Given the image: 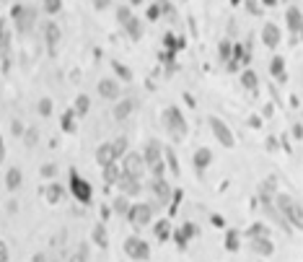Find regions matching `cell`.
I'll return each mask as SVG.
<instances>
[{
	"mask_svg": "<svg viewBox=\"0 0 303 262\" xmlns=\"http://www.w3.org/2000/svg\"><path fill=\"white\" fill-rule=\"evenodd\" d=\"M241 83H244L249 91H256V86H259V78H256L254 70H244V73H241Z\"/></svg>",
	"mask_w": 303,
	"mask_h": 262,
	"instance_id": "26",
	"label": "cell"
},
{
	"mask_svg": "<svg viewBox=\"0 0 303 262\" xmlns=\"http://www.w3.org/2000/svg\"><path fill=\"white\" fill-rule=\"evenodd\" d=\"M36 109H39L42 117H49L52 109H55V104H52V99H47V96H44V99H39V107H36Z\"/></svg>",
	"mask_w": 303,
	"mask_h": 262,
	"instance_id": "33",
	"label": "cell"
},
{
	"mask_svg": "<svg viewBox=\"0 0 303 262\" xmlns=\"http://www.w3.org/2000/svg\"><path fill=\"white\" fill-rule=\"evenodd\" d=\"M153 231H156V236L161 239V242H166V239L171 236V223H169V221L163 218V221H158L156 226H153Z\"/></svg>",
	"mask_w": 303,
	"mask_h": 262,
	"instance_id": "27",
	"label": "cell"
},
{
	"mask_svg": "<svg viewBox=\"0 0 303 262\" xmlns=\"http://www.w3.org/2000/svg\"><path fill=\"white\" fill-rule=\"evenodd\" d=\"M98 94L104 96V99H117L119 96V83L112 78H101L98 81Z\"/></svg>",
	"mask_w": 303,
	"mask_h": 262,
	"instance_id": "11",
	"label": "cell"
},
{
	"mask_svg": "<svg viewBox=\"0 0 303 262\" xmlns=\"http://www.w3.org/2000/svg\"><path fill=\"white\" fill-rule=\"evenodd\" d=\"M60 36H63V32H60V26L57 24H49L44 26V42H47V49L49 52H55V47H57V42H60Z\"/></svg>",
	"mask_w": 303,
	"mask_h": 262,
	"instance_id": "10",
	"label": "cell"
},
{
	"mask_svg": "<svg viewBox=\"0 0 303 262\" xmlns=\"http://www.w3.org/2000/svg\"><path fill=\"white\" fill-rule=\"evenodd\" d=\"M114 148H112V143H104V146H98V151H96V161L101 164V166H109V164H114Z\"/></svg>",
	"mask_w": 303,
	"mask_h": 262,
	"instance_id": "15",
	"label": "cell"
},
{
	"mask_svg": "<svg viewBox=\"0 0 303 262\" xmlns=\"http://www.w3.org/2000/svg\"><path fill=\"white\" fill-rule=\"evenodd\" d=\"M117 21H119V24H127V21H132V11L130 8H127V5H119V8H117Z\"/></svg>",
	"mask_w": 303,
	"mask_h": 262,
	"instance_id": "38",
	"label": "cell"
},
{
	"mask_svg": "<svg viewBox=\"0 0 303 262\" xmlns=\"http://www.w3.org/2000/svg\"><path fill=\"white\" fill-rule=\"evenodd\" d=\"M166 159H169V166L174 169V174H179V161H176V156H174V151H171V148H166Z\"/></svg>",
	"mask_w": 303,
	"mask_h": 262,
	"instance_id": "43",
	"label": "cell"
},
{
	"mask_svg": "<svg viewBox=\"0 0 303 262\" xmlns=\"http://www.w3.org/2000/svg\"><path fill=\"white\" fill-rule=\"evenodd\" d=\"M125 252L130 254L132 260H148L150 257V246L143 242V239H138V236H130L125 242Z\"/></svg>",
	"mask_w": 303,
	"mask_h": 262,
	"instance_id": "7",
	"label": "cell"
},
{
	"mask_svg": "<svg viewBox=\"0 0 303 262\" xmlns=\"http://www.w3.org/2000/svg\"><path fill=\"white\" fill-rule=\"evenodd\" d=\"M181 234H184V239H194V236H200V229H197L194 223H184V226H181Z\"/></svg>",
	"mask_w": 303,
	"mask_h": 262,
	"instance_id": "40",
	"label": "cell"
},
{
	"mask_svg": "<svg viewBox=\"0 0 303 262\" xmlns=\"http://www.w3.org/2000/svg\"><path fill=\"white\" fill-rule=\"evenodd\" d=\"M112 148H114V156H117V159H119V156H125V153H127V138L112 140Z\"/></svg>",
	"mask_w": 303,
	"mask_h": 262,
	"instance_id": "36",
	"label": "cell"
},
{
	"mask_svg": "<svg viewBox=\"0 0 303 262\" xmlns=\"http://www.w3.org/2000/svg\"><path fill=\"white\" fill-rule=\"evenodd\" d=\"M270 73H272V76H277L280 81H283L285 78V60L283 57H272V63H270Z\"/></svg>",
	"mask_w": 303,
	"mask_h": 262,
	"instance_id": "25",
	"label": "cell"
},
{
	"mask_svg": "<svg viewBox=\"0 0 303 262\" xmlns=\"http://www.w3.org/2000/svg\"><path fill=\"white\" fill-rule=\"evenodd\" d=\"M11 47V34H8V24L0 21V52H5Z\"/></svg>",
	"mask_w": 303,
	"mask_h": 262,
	"instance_id": "29",
	"label": "cell"
},
{
	"mask_svg": "<svg viewBox=\"0 0 303 262\" xmlns=\"http://www.w3.org/2000/svg\"><path fill=\"white\" fill-rule=\"evenodd\" d=\"M138 3H143V0H132V5H138Z\"/></svg>",
	"mask_w": 303,
	"mask_h": 262,
	"instance_id": "56",
	"label": "cell"
},
{
	"mask_svg": "<svg viewBox=\"0 0 303 262\" xmlns=\"http://www.w3.org/2000/svg\"><path fill=\"white\" fill-rule=\"evenodd\" d=\"M21 182H24V177H21V169H8V174H5V187H8V190L13 192V190H18L21 187Z\"/></svg>",
	"mask_w": 303,
	"mask_h": 262,
	"instance_id": "21",
	"label": "cell"
},
{
	"mask_svg": "<svg viewBox=\"0 0 303 262\" xmlns=\"http://www.w3.org/2000/svg\"><path fill=\"white\" fill-rule=\"evenodd\" d=\"M225 246L233 252V249H239V236H236V231H228L225 234Z\"/></svg>",
	"mask_w": 303,
	"mask_h": 262,
	"instance_id": "42",
	"label": "cell"
},
{
	"mask_svg": "<svg viewBox=\"0 0 303 262\" xmlns=\"http://www.w3.org/2000/svg\"><path fill=\"white\" fill-rule=\"evenodd\" d=\"M150 192L158 195V200H163V203L171 197V187L163 182V177H153V179H150Z\"/></svg>",
	"mask_w": 303,
	"mask_h": 262,
	"instance_id": "12",
	"label": "cell"
},
{
	"mask_svg": "<svg viewBox=\"0 0 303 262\" xmlns=\"http://www.w3.org/2000/svg\"><path fill=\"white\" fill-rule=\"evenodd\" d=\"M192 161H194V169H200V171H202V169H207V166H210V161H213V151H210V148H200V151L194 153V159H192Z\"/></svg>",
	"mask_w": 303,
	"mask_h": 262,
	"instance_id": "17",
	"label": "cell"
},
{
	"mask_svg": "<svg viewBox=\"0 0 303 262\" xmlns=\"http://www.w3.org/2000/svg\"><path fill=\"white\" fill-rule=\"evenodd\" d=\"M94 242L101 246V249H107V246H109V239H107V229H104V223H96V226H94Z\"/></svg>",
	"mask_w": 303,
	"mask_h": 262,
	"instance_id": "23",
	"label": "cell"
},
{
	"mask_svg": "<svg viewBox=\"0 0 303 262\" xmlns=\"http://www.w3.org/2000/svg\"><path fill=\"white\" fill-rule=\"evenodd\" d=\"M63 130L65 132H75V112L73 109H67L63 115Z\"/></svg>",
	"mask_w": 303,
	"mask_h": 262,
	"instance_id": "31",
	"label": "cell"
},
{
	"mask_svg": "<svg viewBox=\"0 0 303 262\" xmlns=\"http://www.w3.org/2000/svg\"><path fill=\"white\" fill-rule=\"evenodd\" d=\"M47 200H49V203H60V200H63V187L52 184L49 190H47Z\"/></svg>",
	"mask_w": 303,
	"mask_h": 262,
	"instance_id": "35",
	"label": "cell"
},
{
	"mask_svg": "<svg viewBox=\"0 0 303 262\" xmlns=\"http://www.w3.org/2000/svg\"><path fill=\"white\" fill-rule=\"evenodd\" d=\"M262 42L267 44V47L275 49L277 44H280V29H277L275 24H264V29H262Z\"/></svg>",
	"mask_w": 303,
	"mask_h": 262,
	"instance_id": "13",
	"label": "cell"
},
{
	"mask_svg": "<svg viewBox=\"0 0 303 262\" xmlns=\"http://www.w3.org/2000/svg\"><path fill=\"white\" fill-rule=\"evenodd\" d=\"M249 236H252V239H259V236H270V229L264 226V223H254V226L249 229Z\"/></svg>",
	"mask_w": 303,
	"mask_h": 262,
	"instance_id": "32",
	"label": "cell"
},
{
	"mask_svg": "<svg viewBox=\"0 0 303 262\" xmlns=\"http://www.w3.org/2000/svg\"><path fill=\"white\" fill-rule=\"evenodd\" d=\"M143 159H145V166L153 169V177H163V148L158 140H150L143 151Z\"/></svg>",
	"mask_w": 303,
	"mask_h": 262,
	"instance_id": "3",
	"label": "cell"
},
{
	"mask_svg": "<svg viewBox=\"0 0 303 262\" xmlns=\"http://www.w3.org/2000/svg\"><path fill=\"white\" fill-rule=\"evenodd\" d=\"M49 262H60V260H49Z\"/></svg>",
	"mask_w": 303,
	"mask_h": 262,
	"instance_id": "57",
	"label": "cell"
},
{
	"mask_svg": "<svg viewBox=\"0 0 303 262\" xmlns=\"http://www.w3.org/2000/svg\"><path fill=\"white\" fill-rule=\"evenodd\" d=\"M42 5H44L47 13H60L63 11V0H42Z\"/></svg>",
	"mask_w": 303,
	"mask_h": 262,
	"instance_id": "39",
	"label": "cell"
},
{
	"mask_svg": "<svg viewBox=\"0 0 303 262\" xmlns=\"http://www.w3.org/2000/svg\"><path fill=\"white\" fill-rule=\"evenodd\" d=\"M163 127L174 135V140H181L187 135V122H184V117H181V112L176 107H169V109H163Z\"/></svg>",
	"mask_w": 303,
	"mask_h": 262,
	"instance_id": "2",
	"label": "cell"
},
{
	"mask_svg": "<svg viewBox=\"0 0 303 262\" xmlns=\"http://www.w3.org/2000/svg\"><path fill=\"white\" fill-rule=\"evenodd\" d=\"M264 3H267V5H272V3H275V0H264Z\"/></svg>",
	"mask_w": 303,
	"mask_h": 262,
	"instance_id": "55",
	"label": "cell"
},
{
	"mask_svg": "<svg viewBox=\"0 0 303 262\" xmlns=\"http://www.w3.org/2000/svg\"><path fill=\"white\" fill-rule=\"evenodd\" d=\"M158 5H161V13H166V16H171V13H174V8H171V3H169V0H161Z\"/></svg>",
	"mask_w": 303,
	"mask_h": 262,
	"instance_id": "49",
	"label": "cell"
},
{
	"mask_svg": "<svg viewBox=\"0 0 303 262\" xmlns=\"http://www.w3.org/2000/svg\"><path fill=\"white\" fill-rule=\"evenodd\" d=\"M86 257H88V244H80L78 252L70 254V260H67V262H88Z\"/></svg>",
	"mask_w": 303,
	"mask_h": 262,
	"instance_id": "34",
	"label": "cell"
},
{
	"mask_svg": "<svg viewBox=\"0 0 303 262\" xmlns=\"http://www.w3.org/2000/svg\"><path fill=\"white\" fill-rule=\"evenodd\" d=\"M272 249H275V246H272V242H270L267 236L252 239V252H254V254H259V257H270Z\"/></svg>",
	"mask_w": 303,
	"mask_h": 262,
	"instance_id": "14",
	"label": "cell"
},
{
	"mask_svg": "<svg viewBox=\"0 0 303 262\" xmlns=\"http://www.w3.org/2000/svg\"><path fill=\"white\" fill-rule=\"evenodd\" d=\"M143 171H145V159L140 153H125V174L140 179Z\"/></svg>",
	"mask_w": 303,
	"mask_h": 262,
	"instance_id": "9",
	"label": "cell"
},
{
	"mask_svg": "<svg viewBox=\"0 0 303 262\" xmlns=\"http://www.w3.org/2000/svg\"><path fill=\"white\" fill-rule=\"evenodd\" d=\"M127 218H130L132 226H148L150 221H153V208L148 203H138V205H130V211H127Z\"/></svg>",
	"mask_w": 303,
	"mask_h": 262,
	"instance_id": "5",
	"label": "cell"
},
{
	"mask_svg": "<svg viewBox=\"0 0 303 262\" xmlns=\"http://www.w3.org/2000/svg\"><path fill=\"white\" fill-rule=\"evenodd\" d=\"M112 70H114V73H117V76L122 78V81H132V70L127 68V65L117 63V60H114V63H112Z\"/></svg>",
	"mask_w": 303,
	"mask_h": 262,
	"instance_id": "30",
	"label": "cell"
},
{
	"mask_svg": "<svg viewBox=\"0 0 303 262\" xmlns=\"http://www.w3.org/2000/svg\"><path fill=\"white\" fill-rule=\"evenodd\" d=\"M114 211L127 215V211H130V203H127V195H122V197H117V200H114Z\"/></svg>",
	"mask_w": 303,
	"mask_h": 262,
	"instance_id": "41",
	"label": "cell"
},
{
	"mask_svg": "<svg viewBox=\"0 0 303 262\" xmlns=\"http://www.w3.org/2000/svg\"><path fill=\"white\" fill-rule=\"evenodd\" d=\"M70 192L75 195V200H78V203H91V195H94V190H91V182L80 179L75 171H73V177H70Z\"/></svg>",
	"mask_w": 303,
	"mask_h": 262,
	"instance_id": "6",
	"label": "cell"
},
{
	"mask_svg": "<svg viewBox=\"0 0 303 262\" xmlns=\"http://www.w3.org/2000/svg\"><path fill=\"white\" fill-rule=\"evenodd\" d=\"M244 60H249V52H244L241 44H233V49H231V70H239V65L244 63Z\"/></svg>",
	"mask_w": 303,
	"mask_h": 262,
	"instance_id": "19",
	"label": "cell"
},
{
	"mask_svg": "<svg viewBox=\"0 0 303 262\" xmlns=\"http://www.w3.org/2000/svg\"><path fill=\"white\" fill-rule=\"evenodd\" d=\"M3 156H5V148H3V138H0V164H3Z\"/></svg>",
	"mask_w": 303,
	"mask_h": 262,
	"instance_id": "54",
	"label": "cell"
},
{
	"mask_svg": "<svg viewBox=\"0 0 303 262\" xmlns=\"http://www.w3.org/2000/svg\"><path fill=\"white\" fill-rule=\"evenodd\" d=\"M231 49H233V44H231V42H221V47H218V52H221V57H223V60H228V57H231Z\"/></svg>",
	"mask_w": 303,
	"mask_h": 262,
	"instance_id": "44",
	"label": "cell"
},
{
	"mask_svg": "<svg viewBox=\"0 0 303 262\" xmlns=\"http://www.w3.org/2000/svg\"><path fill=\"white\" fill-rule=\"evenodd\" d=\"M119 177H122V171H119L114 164H109V166H104V182L107 184H114L119 182Z\"/></svg>",
	"mask_w": 303,
	"mask_h": 262,
	"instance_id": "28",
	"label": "cell"
},
{
	"mask_svg": "<svg viewBox=\"0 0 303 262\" xmlns=\"http://www.w3.org/2000/svg\"><path fill=\"white\" fill-rule=\"evenodd\" d=\"M132 107H135V101H132V99H122V101H119L117 107H114V112H112V115H114V119H119V122H122V119L130 117Z\"/></svg>",
	"mask_w": 303,
	"mask_h": 262,
	"instance_id": "18",
	"label": "cell"
},
{
	"mask_svg": "<svg viewBox=\"0 0 303 262\" xmlns=\"http://www.w3.org/2000/svg\"><path fill=\"white\" fill-rule=\"evenodd\" d=\"M174 236H176L179 246H184V244H187V239H184V234H181V231H176V234H174Z\"/></svg>",
	"mask_w": 303,
	"mask_h": 262,
	"instance_id": "52",
	"label": "cell"
},
{
	"mask_svg": "<svg viewBox=\"0 0 303 262\" xmlns=\"http://www.w3.org/2000/svg\"><path fill=\"white\" fill-rule=\"evenodd\" d=\"M275 205H277V211L283 213V218H285L287 223H293V226L303 229V208L295 203L290 195L275 192Z\"/></svg>",
	"mask_w": 303,
	"mask_h": 262,
	"instance_id": "1",
	"label": "cell"
},
{
	"mask_svg": "<svg viewBox=\"0 0 303 262\" xmlns=\"http://www.w3.org/2000/svg\"><path fill=\"white\" fill-rule=\"evenodd\" d=\"M287 26H290V32H295V34L303 29V16H301L298 8H287Z\"/></svg>",
	"mask_w": 303,
	"mask_h": 262,
	"instance_id": "20",
	"label": "cell"
},
{
	"mask_svg": "<svg viewBox=\"0 0 303 262\" xmlns=\"http://www.w3.org/2000/svg\"><path fill=\"white\" fill-rule=\"evenodd\" d=\"M32 262H49V257H47L44 252H39V254H34V260H32Z\"/></svg>",
	"mask_w": 303,
	"mask_h": 262,
	"instance_id": "51",
	"label": "cell"
},
{
	"mask_svg": "<svg viewBox=\"0 0 303 262\" xmlns=\"http://www.w3.org/2000/svg\"><path fill=\"white\" fill-rule=\"evenodd\" d=\"M8 257H11L8 244H5V242H0V262H8Z\"/></svg>",
	"mask_w": 303,
	"mask_h": 262,
	"instance_id": "47",
	"label": "cell"
},
{
	"mask_svg": "<svg viewBox=\"0 0 303 262\" xmlns=\"http://www.w3.org/2000/svg\"><path fill=\"white\" fill-rule=\"evenodd\" d=\"M210 127H213V132H215V138L221 140V143L225 148H233V143H236V138L231 135V130H228V125L223 122V119H218V117H210Z\"/></svg>",
	"mask_w": 303,
	"mask_h": 262,
	"instance_id": "8",
	"label": "cell"
},
{
	"mask_svg": "<svg viewBox=\"0 0 303 262\" xmlns=\"http://www.w3.org/2000/svg\"><path fill=\"white\" fill-rule=\"evenodd\" d=\"M11 16L16 21L18 32H32L34 24H36V8H32V5H13Z\"/></svg>",
	"mask_w": 303,
	"mask_h": 262,
	"instance_id": "4",
	"label": "cell"
},
{
	"mask_svg": "<svg viewBox=\"0 0 303 262\" xmlns=\"http://www.w3.org/2000/svg\"><path fill=\"white\" fill-rule=\"evenodd\" d=\"M125 29H127V36H130L132 42H138L143 36V24L135 16H132V21H127V24H125Z\"/></svg>",
	"mask_w": 303,
	"mask_h": 262,
	"instance_id": "22",
	"label": "cell"
},
{
	"mask_svg": "<svg viewBox=\"0 0 303 262\" xmlns=\"http://www.w3.org/2000/svg\"><path fill=\"white\" fill-rule=\"evenodd\" d=\"M36 140H39V130H36V127H29L24 132V143L32 148V146H36Z\"/></svg>",
	"mask_w": 303,
	"mask_h": 262,
	"instance_id": "37",
	"label": "cell"
},
{
	"mask_svg": "<svg viewBox=\"0 0 303 262\" xmlns=\"http://www.w3.org/2000/svg\"><path fill=\"white\" fill-rule=\"evenodd\" d=\"M148 18H150V21H158V18H161V5H150V8H148Z\"/></svg>",
	"mask_w": 303,
	"mask_h": 262,
	"instance_id": "45",
	"label": "cell"
},
{
	"mask_svg": "<svg viewBox=\"0 0 303 262\" xmlns=\"http://www.w3.org/2000/svg\"><path fill=\"white\" fill-rule=\"evenodd\" d=\"M75 115H78V117H83V115H88V112H91V99H88V96L86 94H80L78 96V99H75Z\"/></svg>",
	"mask_w": 303,
	"mask_h": 262,
	"instance_id": "24",
	"label": "cell"
},
{
	"mask_svg": "<svg viewBox=\"0 0 303 262\" xmlns=\"http://www.w3.org/2000/svg\"><path fill=\"white\" fill-rule=\"evenodd\" d=\"M55 171H57V166H55V164H44V166H42V177H55Z\"/></svg>",
	"mask_w": 303,
	"mask_h": 262,
	"instance_id": "46",
	"label": "cell"
},
{
	"mask_svg": "<svg viewBox=\"0 0 303 262\" xmlns=\"http://www.w3.org/2000/svg\"><path fill=\"white\" fill-rule=\"evenodd\" d=\"M293 135H295V138H301V135H303V127H301V125H295V127H293Z\"/></svg>",
	"mask_w": 303,
	"mask_h": 262,
	"instance_id": "53",
	"label": "cell"
},
{
	"mask_svg": "<svg viewBox=\"0 0 303 262\" xmlns=\"http://www.w3.org/2000/svg\"><path fill=\"white\" fill-rule=\"evenodd\" d=\"M246 11L249 13H259V5H256L254 0H246Z\"/></svg>",
	"mask_w": 303,
	"mask_h": 262,
	"instance_id": "50",
	"label": "cell"
},
{
	"mask_svg": "<svg viewBox=\"0 0 303 262\" xmlns=\"http://www.w3.org/2000/svg\"><path fill=\"white\" fill-rule=\"evenodd\" d=\"M11 130H13V135H24V132H26V130H24V125H21V122H18V119H13Z\"/></svg>",
	"mask_w": 303,
	"mask_h": 262,
	"instance_id": "48",
	"label": "cell"
},
{
	"mask_svg": "<svg viewBox=\"0 0 303 262\" xmlns=\"http://www.w3.org/2000/svg\"><path fill=\"white\" fill-rule=\"evenodd\" d=\"M119 187H122L125 195H138L140 192V179H135V177H130V174H125V171H122V177H119Z\"/></svg>",
	"mask_w": 303,
	"mask_h": 262,
	"instance_id": "16",
	"label": "cell"
}]
</instances>
